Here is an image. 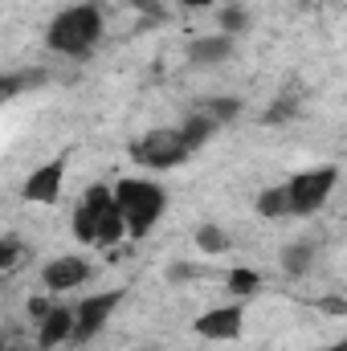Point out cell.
Returning a JSON list of instances; mask_svg holds the SVG:
<instances>
[{"mask_svg":"<svg viewBox=\"0 0 347 351\" xmlns=\"http://www.w3.org/2000/svg\"><path fill=\"white\" fill-rule=\"evenodd\" d=\"M110 200H115V208H119V217H123V225H127L131 237L152 233V225L168 208V192L156 180H119L110 188Z\"/></svg>","mask_w":347,"mask_h":351,"instance_id":"cell-1","label":"cell"},{"mask_svg":"<svg viewBox=\"0 0 347 351\" xmlns=\"http://www.w3.org/2000/svg\"><path fill=\"white\" fill-rule=\"evenodd\" d=\"M45 41L62 58H86V53H94V45L102 41V12L94 4H74V8L58 12L49 33H45Z\"/></svg>","mask_w":347,"mask_h":351,"instance_id":"cell-2","label":"cell"},{"mask_svg":"<svg viewBox=\"0 0 347 351\" xmlns=\"http://www.w3.org/2000/svg\"><path fill=\"white\" fill-rule=\"evenodd\" d=\"M188 156H192V152H188V143H184V135H180L176 127H156V131H147V135H139V139L131 143V160H135L139 168H152V172L180 168Z\"/></svg>","mask_w":347,"mask_h":351,"instance_id":"cell-3","label":"cell"},{"mask_svg":"<svg viewBox=\"0 0 347 351\" xmlns=\"http://www.w3.org/2000/svg\"><path fill=\"white\" fill-rule=\"evenodd\" d=\"M339 184V168L323 164V168H307L286 184V200H290V217H311L327 204V196Z\"/></svg>","mask_w":347,"mask_h":351,"instance_id":"cell-4","label":"cell"},{"mask_svg":"<svg viewBox=\"0 0 347 351\" xmlns=\"http://www.w3.org/2000/svg\"><path fill=\"white\" fill-rule=\"evenodd\" d=\"M123 302V290H102V294H90L86 302L74 311V331H70V343H90L102 327H106V319L115 315V306Z\"/></svg>","mask_w":347,"mask_h":351,"instance_id":"cell-5","label":"cell"},{"mask_svg":"<svg viewBox=\"0 0 347 351\" xmlns=\"http://www.w3.org/2000/svg\"><path fill=\"white\" fill-rule=\"evenodd\" d=\"M86 278H90V262L78 258V254L53 258V262L41 269V282H45V290H53V294H70V290L86 286Z\"/></svg>","mask_w":347,"mask_h":351,"instance_id":"cell-6","label":"cell"},{"mask_svg":"<svg viewBox=\"0 0 347 351\" xmlns=\"http://www.w3.org/2000/svg\"><path fill=\"white\" fill-rule=\"evenodd\" d=\"M110 208V188L106 184H94L86 196L78 200L74 208V237L78 241H94L98 237V225H102V213Z\"/></svg>","mask_w":347,"mask_h":351,"instance_id":"cell-7","label":"cell"},{"mask_svg":"<svg viewBox=\"0 0 347 351\" xmlns=\"http://www.w3.org/2000/svg\"><path fill=\"white\" fill-rule=\"evenodd\" d=\"M62 176H66V160H49V164H41L37 172L25 180L21 196H25L29 204H53L58 192H62Z\"/></svg>","mask_w":347,"mask_h":351,"instance_id":"cell-8","label":"cell"},{"mask_svg":"<svg viewBox=\"0 0 347 351\" xmlns=\"http://www.w3.org/2000/svg\"><path fill=\"white\" fill-rule=\"evenodd\" d=\"M246 327V311L241 306H213L208 315L196 319V335L200 339H237Z\"/></svg>","mask_w":347,"mask_h":351,"instance_id":"cell-9","label":"cell"},{"mask_svg":"<svg viewBox=\"0 0 347 351\" xmlns=\"http://www.w3.org/2000/svg\"><path fill=\"white\" fill-rule=\"evenodd\" d=\"M70 331H74V311H70V306H49V311H45V319H41L37 348H41V351L62 348V343L70 339Z\"/></svg>","mask_w":347,"mask_h":351,"instance_id":"cell-10","label":"cell"},{"mask_svg":"<svg viewBox=\"0 0 347 351\" xmlns=\"http://www.w3.org/2000/svg\"><path fill=\"white\" fill-rule=\"evenodd\" d=\"M229 58H233V37H225V33L196 37V41L188 45V62H192V66H221V62H229Z\"/></svg>","mask_w":347,"mask_h":351,"instance_id":"cell-11","label":"cell"},{"mask_svg":"<svg viewBox=\"0 0 347 351\" xmlns=\"http://www.w3.org/2000/svg\"><path fill=\"white\" fill-rule=\"evenodd\" d=\"M315 241H290V245H282V254H278V262H282V274L286 278H302V274H311V265H315Z\"/></svg>","mask_w":347,"mask_h":351,"instance_id":"cell-12","label":"cell"},{"mask_svg":"<svg viewBox=\"0 0 347 351\" xmlns=\"http://www.w3.org/2000/svg\"><path fill=\"white\" fill-rule=\"evenodd\" d=\"M176 131L184 135V143H188V152H200V147L208 143V135L217 131V123H213L208 114H200V110H192V114H188V119H184V123H180Z\"/></svg>","mask_w":347,"mask_h":351,"instance_id":"cell-13","label":"cell"},{"mask_svg":"<svg viewBox=\"0 0 347 351\" xmlns=\"http://www.w3.org/2000/svg\"><path fill=\"white\" fill-rule=\"evenodd\" d=\"M254 208H258V217L265 221H278V217H290V200H286V184H270V188H261L258 200H254Z\"/></svg>","mask_w":347,"mask_h":351,"instance_id":"cell-14","label":"cell"},{"mask_svg":"<svg viewBox=\"0 0 347 351\" xmlns=\"http://www.w3.org/2000/svg\"><path fill=\"white\" fill-rule=\"evenodd\" d=\"M200 114H208L217 127H225L241 114V98H208V102H200Z\"/></svg>","mask_w":347,"mask_h":351,"instance_id":"cell-15","label":"cell"},{"mask_svg":"<svg viewBox=\"0 0 347 351\" xmlns=\"http://www.w3.org/2000/svg\"><path fill=\"white\" fill-rule=\"evenodd\" d=\"M217 25H221V33H225V37H237V33H246V29H250V12H246L241 4H225V8L217 12Z\"/></svg>","mask_w":347,"mask_h":351,"instance_id":"cell-16","label":"cell"},{"mask_svg":"<svg viewBox=\"0 0 347 351\" xmlns=\"http://www.w3.org/2000/svg\"><path fill=\"white\" fill-rule=\"evenodd\" d=\"M196 250L200 254H225L229 250V233L221 225H200L196 229Z\"/></svg>","mask_w":347,"mask_h":351,"instance_id":"cell-17","label":"cell"},{"mask_svg":"<svg viewBox=\"0 0 347 351\" xmlns=\"http://www.w3.org/2000/svg\"><path fill=\"white\" fill-rule=\"evenodd\" d=\"M258 286H261L258 269H229V294L233 298H250V294H258Z\"/></svg>","mask_w":347,"mask_h":351,"instance_id":"cell-18","label":"cell"},{"mask_svg":"<svg viewBox=\"0 0 347 351\" xmlns=\"http://www.w3.org/2000/svg\"><path fill=\"white\" fill-rule=\"evenodd\" d=\"M298 114V94H278L274 102H270V114H265V123H282V119H294Z\"/></svg>","mask_w":347,"mask_h":351,"instance_id":"cell-19","label":"cell"},{"mask_svg":"<svg viewBox=\"0 0 347 351\" xmlns=\"http://www.w3.org/2000/svg\"><path fill=\"white\" fill-rule=\"evenodd\" d=\"M16 258H21V241H12V237H4V241H0V274H4L8 265L16 262Z\"/></svg>","mask_w":347,"mask_h":351,"instance_id":"cell-20","label":"cell"},{"mask_svg":"<svg viewBox=\"0 0 347 351\" xmlns=\"http://www.w3.org/2000/svg\"><path fill=\"white\" fill-rule=\"evenodd\" d=\"M196 274H200V269H196V265H188V262H172V265H168V282H192Z\"/></svg>","mask_w":347,"mask_h":351,"instance_id":"cell-21","label":"cell"},{"mask_svg":"<svg viewBox=\"0 0 347 351\" xmlns=\"http://www.w3.org/2000/svg\"><path fill=\"white\" fill-rule=\"evenodd\" d=\"M127 4H135V8H143V12H147V16H156V21L164 16V8H160V0H127Z\"/></svg>","mask_w":347,"mask_h":351,"instance_id":"cell-22","label":"cell"},{"mask_svg":"<svg viewBox=\"0 0 347 351\" xmlns=\"http://www.w3.org/2000/svg\"><path fill=\"white\" fill-rule=\"evenodd\" d=\"M29 311H33V319H45V311H49V302H45V298H33V302H29Z\"/></svg>","mask_w":347,"mask_h":351,"instance_id":"cell-23","label":"cell"},{"mask_svg":"<svg viewBox=\"0 0 347 351\" xmlns=\"http://www.w3.org/2000/svg\"><path fill=\"white\" fill-rule=\"evenodd\" d=\"M12 86H16V82H0V98H8V94H12Z\"/></svg>","mask_w":347,"mask_h":351,"instance_id":"cell-24","label":"cell"},{"mask_svg":"<svg viewBox=\"0 0 347 351\" xmlns=\"http://www.w3.org/2000/svg\"><path fill=\"white\" fill-rule=\"evenodd\" d=\"M188 8H204V4H213V0H184Z\"/></svg>","mask_w":347,"mask_h":351,"instance_id":"cell-25","label":"cell"},{"mask_svg":"<svg viewBox=\"0 0 347 351\" xmlns=\"http://www.w3.org/2000/svg\"><path fill=\"white\" fill-rule=\"evenodd\" d=\"M135 351H164L160 343H143V348H135Z\"/></svg>","mask_w":347,"mask_h":351,"instance_id":"cell-26","label":"cell"},{"mask_svg":"<svg viewBox=\"0 0 347 351\" xmlns=\"http://www.w3.org/2000/svg\"><path fill=\"white\" fill-rule=\"evenodd\" d=\"M327 351H347V343H335V348H327Z\"/></svg>","mask_w":347,"mask_h":351,"instance_id":"cell-27","label":"cell"}]
</instances>
